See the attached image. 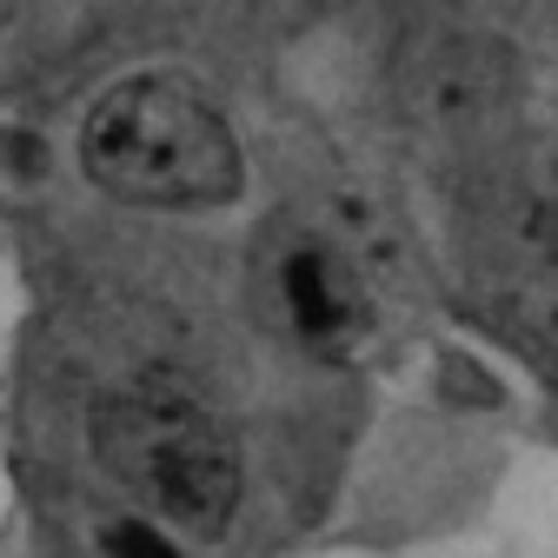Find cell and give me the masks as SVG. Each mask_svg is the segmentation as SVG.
I'll use <instances>...</instances> for the list:
<instances>
[{"instance_id": "cell-1", "label": "cell", "mask_w": 558, "mask_h": 558, "mask_svg": "<svg viewBox=\"0 0 558 558\" xmlns=\"http://www.w3.org/2000/svg\"><path fill=\"white\" fill-rule=\"evenodd\" d=\"M81 167L126 206H227L240 193V140L193 81L133 74L87 107Z\"/></svg>"}, {"instance_id": "cell-2", "label": "cell", "mask_w": 558, "mask_h": 558, "mask_svg": "<svg viewBox=\"0 0 558 558\" xmlns=\"http://www.w3.org/2000/svg\"><path fill=\"white\" fill-rule=\"evenodd\" d=\"M107 465L186 532H220L240 506V446L227 418L173 379H147L100 412Z\"/></svg>"}, {"instance_id": "cell-3", "label": "cell", "mask_w": 558, "mask_h": 558, "mask_svg": "<svg viewBox=\"0 0 558 558\" xmlns=\"http://www.w3.org/2000/svg\"><path fill=\"white\" fill-rule=\"evenodd\" d=\"M399 100L426 133H478L506 107V53L485 34L433 27L399 53Z\"/></svg>"}, {"instance_id": "cell-4", "label": "cell", "mask_w": 558, "mask_h": 558, "mask_svg": "<svg viewBox=\"0 0 558 558\" xmlns=\"http://www.w3.org/2000/svg\"><path fill=\"white\" fill-rule=\"evenodd\" d=\"M279 293H287L293 332L319 353H353L366 332V293L353 266H345L332 246H293L287 266H279Z\"/></svg>"}, {"instance_id": "cell-5", "label": "cell", "mask_w": 558, "mask_h": 558, "mask_svg": "<svg viewBox=\"0 0 558 558\" xmlns=\"http://www.w3.org/2000/svg\"><path fill=\"white\" fill-rule=\"evenodd\" d=\"M499 319L519 345L558 360V272H519L499 293Z\"/></svg>"}, {"instance_id": "cell-6", "label": "cell", "mask_w": 558, "mask_h": 558, "mask_svg": "<svg viewBox=\"0 0 558 558\" xmlns=\"http://www.w3.org/2000/svg\"><path fill=\"white\" fill-rule=\"evenodd\" d=\"M107 558H186V551H180V545H167L154 525L126 519V525H113V532H107Z\"/></svg>"}, {"instance_id": "cell-7", "label": "cell", "mask_w": 558, "mask_h": 558, "mask_svg": "<svg viewBox=\"0 0 558 558\" xmlns=\"http://www.w3.org/2000/svg\"><path fill=\"white\" fill-rule=\"evenodd\" d=\"M14 14H21V0H0V34L14 27Z\"/></svg>"}]
</instances>
